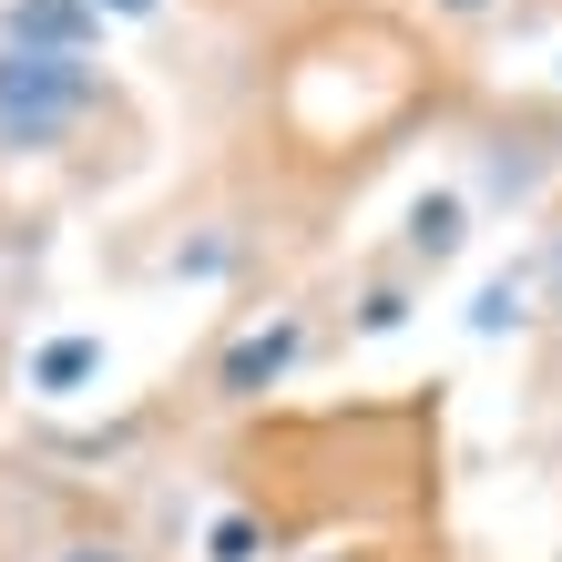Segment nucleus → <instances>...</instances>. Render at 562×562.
<instances>
[{
	"label": "nucleus",
	"instance_id": "nucleus-11",
	"mask_svg": "<svg viewBox=\"0 0 562 562\" xmlns=\"http://www.w3.org/2000/svg\"><path fill=\"white\" fill-rule=\"evenodd\" d=\"M400 11H419L429 31H440V42L450 52H471L481 61V42H502V31H512V11H521V0H400Z\"/></svg>",
	"mask_w": 562,
	"mask_h": 562
},
{
	"label": "nucleus",
	"instance_id": "nucleus-1",
	"mask_svg": "<svg viewBox=\"0 0 562 562\" xmlns=\"http://www.w3.org/2000/svg\"><path fill=\"white\" fill-rule=\"evenodd\" d=\"M481 61L400 0H286L205 61V175L296 267L338 256V225L450 134Z\"/></svg>",
	"mask_w": 562,
	"mask_h": 562
},
{
	"label": "nucleus",
	"instance_id": "nucleus-12",
	"mask_svg": "<svg viewBox=\"0 0 562 562\" xmlns=\"http://www.w3.org/2000/svg\"><path fill=\"white\" fill-rule=\"evenodd\" d=\"M532 327V246L512 256V267L481 277V307H471V338H521Z\"/></svg>",
	"mask_w": 562,
	"mask_h": 562
},
{
	"label": "nucleus",
	"instance_id": "nucleus-16",
	"mask_svg": "<svg viewBox=\"0 0 562 562\" xmlns=\"http://www.w3.org/2000/svg\"><path fill=\"white\" fill-rule=\"evenodd\" d=\"M542 460H552V562H562V419L542 429Z\"/></svg>",
	"mask_w": 562,
	"mask_h": 562
},
{
	"label": "nucleus",
	"instance_id": "nucleus-15",
	"mask_svg": "<svg viewBox=\"0 0 562 562\" xmlns=\"http://www.w3.org/2000/svg\"><path fill=\"white\" fill-rule=\"evenodd\" d=\"M82 11H92V21L113 31V21H164V11H175V0H82Z\"/></svg>",
	"mask_w": 562,
	"mask_h": 562
},
{
	"label": "nucleus",
	"instance_id": "nucleus-5",
	"mask_svg": "<svg viewBox=\"0 0 562 562\" xmlns=\"http://www.w3.org/2000/svg\"><path fill=\"white\" fill-rule=\"evenodd\" d=\"M42 562H184V552H175V532L154 521V502L134 481H82L72 471V502H61Z\"/></svg>",
	"mask_w": 562,
	"mask_h": 562
},
{
	"label": "nucleus",
	"instance_id": "nucleus-2",
	"mask_svg": "<svg viewBox=\"0 0 562 562\" xmlns=\"http://www.w3.org/2000/svg\"><path fill=\"white\" fill-rule=\"evenodd\" d=\"M450 389H338V400H267L205 429L164 471L205 481L184 562H307V552H379L450 521Z\"/></svg>",
	"mask_w": 562,
	"mask_h": 562
},
{
	"label": "nucleus",
	"instance_id": "nucleus-9",
	"mask_svg": "<svg viewBox=\"0 0 562 562\" xmlns=\"http://www.w3.org/2000/svg\"><path fill=\"white\" fill-rule=\"evenodd\" d=\"M0 52H72V61H113V31L82 0H0Z\"/></svg>",
	"mask_w": 562,
	"mask_h": 562
},
{
	"label": "nucleus",
	"instance_id": "nucleus-6",
	"mask_svg": "<svg viewBox=\"0 0 562 562\" xmlns=\"http://www.w3.org/2000/svg\"><path fill=\"white\" fill-rule=\"evenodd\" d=\"M521 419H562V184L532 215V327H521Z\"/></svg>",
	"mask_w": 562,
	"mask_h": 562
},
{
	"label": "nucleus",
	"instance_id": "nucleus-7",
	"mask_svg": "<svg viewBox=\"0 0 562 562\" xmlns=\"http://www.w3.org/2000/svg\"><path fill=\"white\" fill-rule=\"evenodd\" d=\"M389 256H400V267L419 277V286H440L450 267H460V256H471L481 246V215H471V194H460L450 175L440 184H419L409 194V205H400V225H389V236H379Z\"/></svg>",
	"mask_w": 562,
	"mask_h": 562
},
{
	"label": "nucleus",
	"instance_id": "nucleus-18",
	"mask_svg": "<svg viewBox=\"0 0 562 562\" xmlns=\"http://www.w3.org/2000/svg\"><path fill=\"white\" fill-rule=\"evenodd\" d=\"M562 21V0H521V11H512V42H532V31H552Z\"/></svg>",
	"mask_w": 562,
	"mask_h": 562
},
{
	"label": "nucleus",
	"instance_id": "nucleus-4",
	"mask_svg": "<svg viewBox=\"0 0 562 562\" xmlns=\"http://www.w3.org/2000/svg\"><path fill=\"white\" fill-rule=\"evenodd\" d=\"M450 154H460V194H471V215L481 225H532L542 205H552V184H562V92L552 82H471V103L450 113V134H440Z\"/></svg>",
	"mask_w": 562,
	"mask_h": 562
},
{
	"label": "nucleus",
	"instance_id": "nucleus-13",
	"mask_svg": "<svg viewBox=\"0 0 562 562\" xmlns=\"http://www.w3.org/2000/svg\"><path fill=\"white\" fill-rule=\"evenodd\" d=\"M286 0H184V21L205 31V42H236V31H256V21H277Z\"/></svg>",
	"mask_w": 562,
	"mask_h": 562
},
{
	"label": "nucleus",
	"instance_id": "nucleus-14",
	"mask_svg": "<svg viewBox=\"0 0 562 562\" xmlns=\"http://www.w3.org/2000/svg\"><path fill=\"white\" fill-rule=\"evenodd\" d=\"M369 562H491V552H481V542H460L450 521H440V532H409V542H379Z\"/></svg>",
	"mask_w": 562,
	"mask_h": 562
},
{
	"label": "nucleus",
	"instance_id": "nucleus-8",
	"mask_svg": "<svg viewBox=\"0 0 562 562\" xmlns=\"http://www.w3.org/2000/svg\"><path fill=\"white\" fill-rule=\"evenodd\" d=\"M61 502H72V471L42 450H0V562H42Z\"/></svg>",
	"mask_w": 562,
	"mask_h": 562
},
{
	"label": "nucleus",
	"instance_id": "nucleus-17",
	"mask_svg": "<svg viewBox=\"0 0 562 562\" xmlns=\"http://www.w3.org/2000/svg\"><path fill=\"white\" fill-rule=\"evenodd\" d=\"M21 400V338H11V317H0V409Z\"/></svg>",
	"mask_w": 562,
	"mask_h": 562
},
{
	"label": "nucleus",
	"instance_id": "nucleus-3",
	"mask_svg": "<svg viewBox=\"0 0 562 562\" xmlns=\"http://www.w3.org/2000/svg\"><path fill=\"white\" fill-rule=\"evenodd\" d=\"M164 164V113L123 61L0 52V277L42 267L92 205H123Z\"/></svg>",
	"mask_w": 562,
	"mask_h": 562
},
{
	"label": "nucleus",
	"instance_id": "nucleus-10",
	"mask_svg": "<svg viewBox=\"0 0 562 562\" xmlns=\"http://www.w3.org/2000/svg\"><path fill=\"white\" fill-rule=\"evenodd\" d=\"M103 379V338H92V327H72V338H42L21 358V389L31 400H82V389Z\"/></svg>",
	"mask_w": 562,
	"mask_h": 562
}]
</instances>
